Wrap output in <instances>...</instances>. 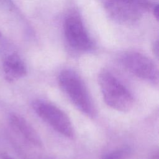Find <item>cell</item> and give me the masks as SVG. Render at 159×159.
<instances>
[{
  "label": "cell",
  "instance_id": "5",
  "mask_svg": "<svg viewBox=\"0 0 159 159\" xmlns=\"http://www.w3.org/2000/svg\"><path fill=\"white\" fill-rule=\"evenodd\" d=\"M36 114L58 132L67 137H73L74 130L68 116L55 105L45 101L37 100L33 102Z\"/></svg>",
  "mask_w": 159,
  "mask_h": 159
},
{
  "label": "cell",
  "instance_id": "12",
  "mask_svg": "<svg viewBox=\"0 0 159 159\" xmlns=\"http://www.w3.org/2000/svg\"><path fill=\"white\" fill-rule=\"evenodd\" d=\"M7 159H12V158H7Z\"/></svg>",
  "mask_w": 159,
  "mask_h": 159
},
{
  "label": "cell",
  "instance_id": "10",
  "mask_svg": "<svg viewBox=\"0 0 159 159\" xmlns=\"http://www.w3.org/2000/svg\"><path fill=\"white\" fill-rule=\"evenodd\" d=\"M151 9H152L153 14L155 16L156 19H158V4H152Z\"/></svg>",
  "mask_w": 159,
  "mask_h": 159
},
{
  "label": "cell",
  "instance_id": "1",
  "mask_svg": "<svg viewBox=\"0 0 159 159\" xmlns=\"http://www.w3.org/2000/svg\"><path fill=\"white\" fill-rule=\"evenodd\" d=\"M58 82L62 91L80 111L89 117L95 116L93 102L78 74L71 70H63L58 75Z\"/></svg>",
  "mask_w": 159,
  "mask_h": 159
},
{
  "label": "cell",
  "instance_id": "7",
  "mask_svg": "<svg viewBox=\"0 0 159 159\" xmlns=\"http://www.w3.org/2000/svg\"><path fill=\"white\" fill-rule=\"evenodd\" d=\"M10 122L14 129L32 144L37 147L42 145L40 136L24 117L12 114L10 117Z\"/></svg>",
  "mask_w": 159,
  "mask_h": 159
},
{
  "label": "cell",
  "instance_id": "6",
  "mask_svg": "<svg viewBox=\"0 0 159 159\" xmlns=\"http://www.w3.org/2000/svg\"><path fill=\"white\" fill-rule=\"evenodd\" d=\"M120 61L128 71L137 77L153 83L158 82V68L145 55L134 51L126 52L122 54Z\"/></svg>",
  "mask_w": 159,
  "mask_h": 159
},
{
  "label": "cell",
  "instance_id": "4",
  "mask_svg": "<svg viewBox=\"0 0 159 159\" xmlns=\"http://www.w3.org/2000/svg\"><path fill=\"white\" fill-rule=\"evenodd\" d=\"M63 32L68 45L74 50L87 52L94 48V42L82 19L76 12H70L65 17Z\"/></svg>",
  "mask_w": 159,
  "mask_h": 159
},
{
  "label": "cell",
  "instance_id": "2",
  "mask_svg": "<svg viewBox=\"0 0 159 159\" xmlns=\"http://www.w3.org/2000/svg\"><path fill=\"white\" fill-rule=\"evenodd\" d=\"M98 83L107 106L121 112H127L132 109L134 104L132 95L112 73L105 70L101 71Z\"/></svg>",
  "mask_w": 159,
  "mask_h": 159
},
{
  "label": "cell",
  "instance_id": "11",
  "mask_svg": "<svg viewBox=\"0 0 159 159\" xmlns=\"http://www.w3.org/2000/svg\"><path fill=\"white\" fill-rule=\"evenodd\" d=\"M1 32H0V37H1Z\"/></svg>",
  "mask_w": 159,
  "mask_h": 159
},
{
  "label": "cell",
  "instance_id": "3",
  "mask_svg": "<svg viewBox=\"0 0 159 159\" xmlns=\"http://www.w3.org/2000/svg\"><path fill=\"white\" fill-rule=\"evenodd\" d=\"M107 13L120 24H131L151 9L148 0H102Z\"/></svg>",
  "mask_w": 159,
  "mask_h": 159
},
{
  "label": "cell",
  "instance_id": "9",
  "mask_svg": "<svg viewBox=\"0 0 159 159\" xmlns=\"http://www.w3.org/2000/svg\"><path fill=\"white\" fill-rule=\"evenodd\" d=\"M126 152L127 151L125 149L117 150L106 154L103 157L102 159H122Z\"/></svg>",
  "mask_w": 159,
  "mask_h": 159
},
{
  "label": "cell",
  "instance_id": "8",
  "mask_svg": "<svg viewBox=\"0 0 159 159\" xmlns=\"http://www.w3.org/2000/svg\"><path fill=\"white\" fill-rule=\"evenodd\" d=\"M3 69L6 78L9 81H14L24 77L27 73L25 65L17 53L8 55L3 63Z\"/></svg>",
  "mask_w": 159,
  "mask_h": 159
}]
</instances>
